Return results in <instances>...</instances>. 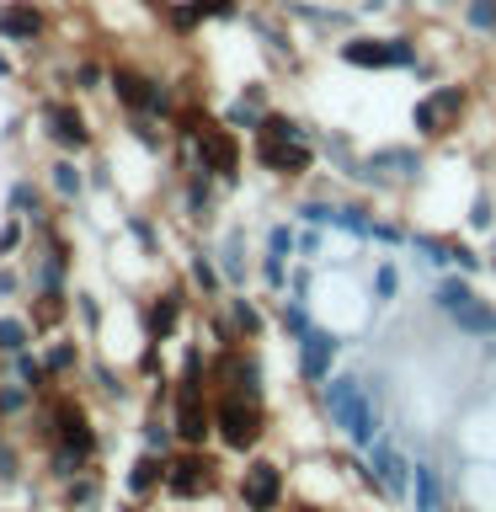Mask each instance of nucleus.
<instances>
[{
	"mask_svg": "<svg viewBox=\"0 0 496 512\" xmlns=\"http://www.w3.org/2000/svg\"><path fill=\"white\" fill-rule=\"evenodd\" d=\"M198 6H208V0H198Z\"/></svg>",
	"mask_w": 496,
	"mask_h": 512,
	"instance_id": "69168bd1",
	"label": "nucleus"
},
{
	"mask_svg": "<svg viewBox=\"0 0 496 512\" xmlns=\"http://www.w3.org/2000/svg\"><path fill=\"white\" fill-rule=\"evenodd\" d=\"M464 224H470L475 235H491V224H496V198H491V192H475V198H470V214H464Z\"/></svg>",
	"mask_w": 496,
	"mask_h": 512,
	"instance_id": "8fccbe9b",
	"label": "nucleus"
},
{
	"mask_svg": "<svg viewBox=\"0 0 496 512\" xmlns=\"http://www.w3.org/2000/svg\"><path fill=\"white\" fill-rule=\"evenodd\" d=\"M43 363H48V374H54V379L86 374V352H80L75 336H48V342H43Z\"/></svg>",
	"mask_w": 496,
	"mask_h": 512,
	"instance_id": "a878e982",
	"label": "nucleus"
},
{
	"mask_svg": "<svg viewBox=\"0 0 496 512\" xmlns=\"http://www.w3.org/2000/svg\"><path fill=\"white\" fill-rule=\"evenodd\" d=\"M491 272H496V246H491Z\"/></svg>",
	"mask_w": 496,
	"mask_h": 512,
	"instance_id": "e2e57ef3",
	"label": "nucleus"
},
{
	"mask_svg": "<svg viewBox=\"0 0 496 512\" xmlns=\"http://www.w3.org/2000/svg\"><path fill=\"white\" fill-rule=\"evenodd\" d=\"M262 6H278V0H262Z\"/></svg>",
	"mask_w": 496,
	"mask_h": 512,
	"instance_id": "0e129e2a",
	"label": "nucleus"
},
{
	"mask_svg": "<svg viewBox=\"0 0 496 512\" xmlns=\"http://www.w3.org/2000/svg\"><path fill=\"white\" fill-rule=\"evenodd\" d=\"M448 320H454V331H464V336L496 342V304H486V299H470L459 315H448Z\"/></svg>",
	"mask_w": 496,
	"mask_h": 512,
	"instance_id": "7c9ffc66",
	"label": "nucleus"
},
{
	"mask_svg": "<svg viewBox=\"0 0 496 512\" xmlns=\"http://www.w3.org/2000/svg\"><path fill=\"white\" fill-rule=\"evenodd\" d=\"M171 427H176V443L182 448H208L214 443V395H176Z\"/></svg>",
	"mask_w": 496,
	"mask_h": 512,
	"instance_id": "f8f14e48",
	"label": "nucleus"
},
{
	"mask_svg": "<svg viewBox=\"0 0 496 512\" xmlns=\"http://www.w3.org/2000/svg\"><path fill=\"white\" fill-rule=\"evenodd\" d=\"M368 464H374V475L384 480V496H390V502H406V496H411V475H416V459L406 454V448H395L390 438H379L374 448H368Z\"/></svg>",
	"mask_w": 496,
	"mask_h": 512,
	"instance_id": "2eb2a0df",
	"label": "nucleus"
},
{
	"mask_svg": "<svg viewBox=\"0 0 496 512\" xmlns=\"http://www.w3.org/2000/svg\"><path fill=\"white\" fill-rule=\"evenodd\" d=\"M43 187L54 192L59 203H80L86 187H91V176H86V166H80V155H59L54 166L43 171Z\"/></svg>",
	"mask_w": 496,
	"mask_h": 512,
	"instance_id": "aec40b11",
	"label": "nucleus"
},
{
	"mask_svg": "<svg viewBox=\"0 0 496 512\" xmlns=\"http://www.w3.org/2000/svg\"><path fill=\"white\" fill-rule=\"evenodd\" d=\"M192 166H203L208 176L224 182V192H235L240 176H246V144H240V128L214 118L198 139H192Z\"/></svg>",
	"mask_w": 496,
	"mask_h": 512,
	"instance_id": "20e7f679",
	"label": "nucleus"
},
{
	"mask_svg": "<svg viewBox=\"0 0 496 512\" xmlns=\"http://www.w3.org/2000/svg\"><path fill=\"white\" fill-rule=\"evenodd\" d=\"M368 166L384 171L395 187H411L427 176V155L416 150V144H384V150H368Z\"/></svg>",
	"mask_w": 496,
	"mask_h": 512,
	"instance_id": "a211bd4d",
	"label": "nucleus"
},
{
	"mask_svg": "<svg viewBox=\"0 0 496 512\" xmlns=\"http://www.w3.org/2000/svg\"><path fill=\"white\" fill-rule=\"evenodd\" d=\"M454 267H459V272H470V278H475V272L486 267V256H475V246H464V240H454Z\"/></svg>",
	"mask_w": 496,
	"mask_h": 512,
	"instance_id": "6e6d98bb",
	"label": "nucleus"
},
{
	"mask_svg": "<svg viewBox=\"0 0 496 512\" xmlns=\"http://www.w3.org/2000/svg\"><path fill=\"white\" fill-rule=\"evenodd\" d=\"M38 400H43V395H32L22 379L6 374V379H0V422H22V416L38 406Z\"/></svg>",
	"mask_w": 496,
	"mask_h": 512,
	"instance_id": "f704fd0d",
	"label": "nucleus"
},
{
	"mask_svg": "<svg viewBox=\"0 0 496 512\" xmlns=\"http://www.w3.org/2000/svg\"><path fill=\"white\" fill-rule=\"evenodd\" d=\"M16 480H22V443L0 422V486H16Z\"/></svg>",
	"mask_w": 496,
	"mask_h": 512,
	"instance_id": "37998d69",
	"label": "nucleus"
},
{
	"mask_svg": "<svg viewBox=\"0 0 496 512\" xmlns=\"http://www.w3.org/2000/svg\"><path fill=\"white\" fill-rule=\"evenodd\" d=\"M27 240H32L27 219H22V214H11L6 224H0V262H11V256H16V251L27 246Z\"/></svg>",
	"mask_w": 496,
	"mask_h": 512,
	"instance_id": "de8ad7c7",
	"label": "nucleus"
},
{
	"mask_svg": "<svg viewBox=\"0 0 496 512\" xmlns=\"http://www.w3.org/2000/svg\"><path fill=\"white\" fill-rule=\"evenodd\" d=\"M256 278H262L272 294H288V278H294V272H288V256L262 251V262H256Z\"/></svg>",
	"mask_w": 496,
	"mask_h": 512,
	"instance_id": "c03bdc74",
	"label": "nucleus"
},
{
	"mask_svg": "<svg viewBox=\"0 0 496 512\" xmlns=\"http://www.w3.org/2000/svg\"><path fill=\"white\" fill-rule=\"evenodd\" d=\"M278 331L288 336V342H299V336H310V331H315V310H310V299L288 294V299L278 304Z\"/></svg>",
	"mask_w": 496,
	"mask_h": 512,
	"instance_id": "72a5a7b5",
	"label": "nucleus"
},
{
	"mask_svg": "<svg viewBox=\"0 0 496 512\" xmlns=\"http://www.w3.org/2000/svg\"><path fill=\"white\" fill-rule=\"evenodd\" d=\"M219 486H224V475H219V459L208 448H176L166 459V491L160 496H171V502H203Z\"/></svg>",
	"mask_w": 496,
	"mask_h": 512,
	"instance_id": "39448f33",
	"label": "nucleus"
},
{
	"mask_svg": "<svg viewBox=\"0 0 496 512\" xmlns=\"http://www.w3.org/2000/svg\"><path fill=\"white\" fill-rule=\"evenodd\" d=\"M139 448H155V454H176V427H171V411H155L150 406V416L139 422Z\"/></svg>",
	"mask_w": 496,
	"mask_h": 512,
	"instance_id": "473e14b6",
	"label": "nucleus"
},
{
	"mask_svg": "<svg viewBox=\"0 0 496 512\" xmlns=\"http://www.w3.org/2000/svg\"><path fill=\"white\" fill-rule=\"evenodd\" d=\"M6 374L22 379L32 395H48V390H54V374H48L43 352H32V347H27V352H11V358H6Z\"/></svg>",
	"mask_w": 496,
	"mask_h": 512,
	"instance_id": "c85d7f7f",
	"label": "nucleus"
},
{
	"mask_svg": "<svg viewBox=\"0 0 496 512\" xmlns=\"http://www.w3.org/2000/svg\"><path fill=\"white\" fill-rule=\"evenodd\" d=\"M112 512H144V502H134V496H128V502H118Z\"/></svg>",
	"mask_w": 496,
	"mask_h": 512,
	"instance_id": "bf43d9fd",
	"label": "nucleus"
},
{
	"mask_svg": "<svg viewBox=\"0 0 496 512\" xmlns=\"http://www.w3.org/2000/svg\"><path fill=\"white\" fill-rule=\"evenodd\" d=\"M411 251L422 256L427 267H438V272L454 262V240H448V235H432V230H411Z\"/></svg>",
	"mask_w": 496,
	"mask_h": 512,
	"instance_id": "e433bc0d",
	"label": "nucleus"
},
{
	"mask_svg": "<svg viewBox=\"0 0 496 512\" xmlns=\"http://www.w3.org/2000/svg\"><path fill=\"white\" fill-rule=\"evenodd\" d=\"M235 496L246 512H283L288 507V470L283 459H262L251 454V464L235 475Z\"/></svg>",
	"mask_w": 496,
	"mask_h": 512,
	"instance_id": "0eeeda50",
	"label": "nucleus"
},
{
	"mask_svg": "<svg viewBox=\"0 0 496 512\" xmlns=\"http://www.w3.org/2000/svg\"><path fill=\"white\" fill-rule=\"evenodd\" d=\"M187 283H192V294H203L208 304L224 299V267H219V256L208 251V246H192L187 251Z\"/></svg>",
	"mask_w": 496,
	"mask_h": 512,
	"instance_id": "412c9836",
	"label": "nucleus"
},
{
	"mask_svg": "<svg viewBox=\"0 0 496 512\" xmlns=\"http://www.w3.org/2000/svg\"><path fill=\"white\" fill-rule=\"evenodd\" d=\"M427 96H432V107H438V118H443V134H454L475 107V91L464 86V80H443V86H432Z\"/></svg>",
	"mask_w": 496,
	"mask_h": 512,
	"instance_id": "5701e85b",
	"label": "nucleus"
},
{
	"mask_svg": "<svg viewBox=\"0 0 496 512\" xmlns=\"http://www.w3.org/2000/svg\"><path fill=\"white\" fill-rule=\"evenodd\" d=\"M251 160L267 176H278V182H304V176L320 166V144L315 139H267V134H256Z\"/></svg>",
	"mask_w": 496,
	"mask_h": 512,
	"instance_id": "6e6552de",
	"label": "nucleus"
},
{
	"mask_svg": "<svg viewBox=\"0 0 496 512\" xmlns=\"http://www.w3.org/2000/svg\"><path fill=\"white\" fill-rule=\"evenodd\" d=\"M278 11H283L294 27L336 32V38H347V32L358 27V11H347V6H320V0H278Z\"/></svg>",
	"mask_w": 496,
	"mask_h": 512,
	"instance_id": "dca6fc26",
	"label": "nucleus"
},
{
	"mask_svg": "<svg viewBox=\"0 0 496 512\" xmlns=\"http://www.w3.org/2000/svg\"><path fill=\"white\" fill-rule=\"evenodd\" d=\"M0 80H11V59H6V48H0Z\"/></svg>",
	"mask_w": 496,
	"mask_h": 512,
	"instance_id": "052dcab7",
	"label": "nucleus"
},
{
	"mask_svg": "<svg viewBox=\"0 0 496 512\" xmlns=\"http://www.w3.org/2000/svg\"><path fill=\"white\" fill-rule=\"evenodd\" d=\"M48 38V11L38 0H0V43L38 48Z\"/></svg>",
	"mask_w": 496,
	"mask_h": 512,
	"instance_id": "ddd939ff",
	"label": "nucleus"
},
{
	"mask_svg": "<svg viewBox=\"0 0 496 512\" xmlns=\"http://www.w3.org/2000/svg\"><path fill=\"white\" fill-rule=\"evenodd\" d=\"M219 304H224V315H230V326L240 331V342H262V336H267V310H262V304H256L251 294L230 288V294H224Z\"/></svg>",
	"mask_w": 496,
	"mask_h": 512,
	"instance_id": "4be33fe9",
	"label": "nucleus"
},
{
	"mask_svg": "<svg viewBox=\"0 0 496 512\" xmlns=\"http://www.w3.org/2000/svg\"><path fill=\"white\" fill-rule=\"evenodd\" d=\"M214 256H219V267H224V283H230V288H240V283L251 278V256H246V230H240V224H230V230L219 235Z\"/></svg>",
	"mask_w": 496,
	"mask_h": 512,
	"instance_id": "b1692460",
	"label": "nucleus"
},
{
	"mask_svg": "<svg viewBox=\"0 0 496 512\" xmlns=\"http://www.w3.org/2000/svg\"><path fill=\"white\" fill-rule=\"evenodd\" d=\"M38 123H43V139L54 144L59 155L96 150V128H91V118L70 102V96H48V102H38Z\"/></svg>",
	"mask_w": 496,
	"mask_h": 512,
	"instance_id": "423d86ee",
	"label": "nucleus"
},
{
	"mask_svg": "<svg viewBox=\"0 0 496 512\" xmlns=\"http://www.w3.org/2000/svg\"><path fill=\"white\" fill-rule=\"evenodd\" d=\"M432 310H438V315H459L464 310V304H470V299H480L475 294V283H470V272H438V283H432Z\"/></svg>",
	"mask_w": 496,
	"mask_h": 512,
	"instance_id": "393cba45",
	"label": "nucleus"
},
{
	"mask_svg": "<svg viewBox=\"0 0 496 512\" xmlns=\"http://www.w3.org/2000/svg\"><path fill=\"white\" fill-rule=\"evenodd\" d=\"M411 128H416V139H422V144H432V139H448V134H443L438 107H432V96H416V107H411Z\"/></svg>",
	"mask_w": 496,
	"mask_h": 512,
	"instance_id": "79ce46f5",
	"label": "nucleus"
},
{
	"mask_svg": "<svg viewBox=\"0 0 496 512\" xmlns=\"http://www.w3.org/2000/svg\"><path fill=\"white\" fill-rule=\"evenodd\" d=\"M160 22H166V32H171V38H198L208 16H203V6H198V0H166V11H160Z\"/></svg>",
	"mask_w": 496,
	"mask_h": 512,
	"instance_id": "2f4dec72",
	"label": "nucleus"
},
{
	"mask_svg": "<svg viewBox=\"0 0 496 512\" xmlns=\"http://www.w3.org/2000/svg\"><path fill=\"white\" fill-rule=\"evenodd\" d=\"M272 432V416H267V400H251V395H230L219 390L214 395V443L224 454H256Z\"/></svg>",
	"mask_w": 496,
	"mask_h": 512,
	"instance_id": "7ed1b4c3",
	"label": "nucleus"
},
{
	"mask_svg": "<svg viewBox=\"0 0 496 512\" xmlns=\"http://www.w3.org/2000/svg\"><path fill=\"white\" fill-rule=\"evenodd\" d=\"M38 326H32L27 315H0V358H11V352H27Z\"/></svg>",
	"mask_w": 496,
	"mask_h": 512,
	"instance_id": "4c0bfd02",
	"label": "nucleus"
},
{
	"mask_svg": "<svg viewBox=\"0 0 496 512\" xmlns=\"http://www.w3.org/2000/svg\"><path fill=\"white\" fill-rule=\"evenodd\" d=\"M331 230H342L352 240H368V230H374V208L368 203H336V224Z\"/></svg>",
	"mask_w": 496,
	"mask_h": 512,
	"instance_id": "58836bf2",
	"label": "nucleus"
},
{
	"mask_svg": "<svg viewBox=\"0 0 496 512\" xmlns=\"http://www.w3.org/2000/svg\"><path fill=\"white\" fill-rule=\"evenodd\" d=\"M86 379H91V390L102 395L107 406H128V400H134V384H128V379H123L112 363H102V358L86 363Z\"/></svg>",
	"mask_w": 496,
	"mask_h": 512,
	"instance_id": "c756f323",
	"label": "nucleus"
},
{
	"mask_svg": "<svg viewBox=\"0 0 496 512\" xmlns=\"http://www.w3.org/2000/svg\"><path fill=\"white\" fill-rule=\"evenodd\" d=\"M22 288H27L22 272H16V267H0V299H16Z\"/></svg>",
	"mask_w": 496,
	"mask_h": 512,
	"instance_id": "4d7b16f0",
	"label": "nucleus"
},
{
	"mask_svg": "<svg viewBox=\"0 0 496 512\" xmlns=\"http://www.w3.org/2000/svg\"><path fill=\"white\" fill-rule=\"evenodd\" d=\"M363 6H390V0H363Z\"/></svg>",
	"mask_w": 496,
	"mask_h": 512,
	"instance_id": "680f3d73",
	"label": "nucleus"
},
{
	"mask_svg": "<svg viewBox=\"0 0 496 512\" xmlns=\"http://www.w3.org/2000/svg\"><path fill=\"white\" fill-rule=\"evenodd\" d=\"M400 288H406L400 267H395V262H379V272H374V304H395Z\"/></svg>",
	"mask_w": 496,
	"mask_h": 512,
	"instance_id": "09e8293b",
	"label": "nucleus"
},
{
	"mask_svg": "<svg viewBox=\"0 0 496 512\" xmlns=\"http://www.w3.org/2000/svg\"><path fill=\"white\" fill-rule=\"evenodd\" d=\"M459 22H464V32L470 38H496V0H464L459 6Z\"/></svg>",
	"mask_w": 496,
	"mask_h": 512,
	"instance_id": "c9c22d12",
	"label": "nucleus"
},
{
	"mask_svg": "<svg viewBox=\"0 0 496 512\" xmlns=\"http://www.w3.org/2000/svg\"><path fill=\"white\" fill-rule=\"evenodd\" d=\"M59 507L64 512H96V507H102V475L80 470L75 480H64V486H59Z\"/></svg>",
	"mask_w": 496,
	"mask_h": 512,
	"instance_id": "bb28decb",
	"label": "nucleus"
},
{
	"mask_svg": "<svg viewBox=\"0 0 496 512\" xmlns=\"http://www.w3.org/2000/svg\"><path fill=\"white\" fill-rule=\"evenodd\" d=\"M64 315H70V294H32V326L38 331H54Z\"/></svg>",
	"mask_w": 496,
	"mask_h": 512,
	"instance_id": "a19ab883",
	"label": "nucleus"
},
{
	"mask_svg": "<svg viewBox=\"0 0 496 512\" xmlns=\"http://www.w3.org/2000/svg\"><path fill=\"white\" fill-rule=\"evenodd\" d=\"M411 507L416 512H448L443 507V470L427 459H416V475H411Z\"/></svg>",
	"mask_w": 496,
	"mask_h": 512,
	"instance_id": "cd10ccee",
	"label": "nucleus"
},
{
	"mask_svg": "<svg viewBox=\"0 0 496 512\" xmlns=\"http://www.w3.org/2000/svg\"><path fill=\"white\" fill-rule=\"evenodd\" d=\"M294 246H299V230L294 224H267V251H278V256H294Z\"/></svg>",
	"mask_w": 496,
	"mask_h": 512,
	"instance_id": "864d4df0",
	"label": "nucleus"
},
{
	"mask_svg": "<svg viewBox=\"0 0 496 512\" xmlns=\"http://www.w3.org/2000/svg\"><path fill=\"white\" fill-rule=\"evenodd\" d=\"M336 59L363 75H390V70H416L422 64V43H416V32H358L352 27L347 38H336Z\"/></svg>",
	"mask_w": 496,
	"mask_h": 512,
	"instance_id": "f03ea898",
	"label": "nucleus"
},
{
	"mask_svg": "<svg viewBox=\"0 0 496 512\" xmlns=\"http://www.w3.org/2000/svg\"><path fill=\"white\" fill-rule=\"evenodd\" d=\"M123 230L139 240V251H144V256H160V230H155V219H150V214H123Z\"/></svg>",
	"mask_w": 496,
	"mask_h": 512,
	"instance_id": "49530a36",
	"label": "nucleus"
},
{
	"mask_svg": "<svg viewBox=\"0 0 496 512\" xmlns=\"http://www.w3.org/2000/svg\"><path fill=\"white\" fill-rule=\"evenodd\" d=\"M294 347H299V384H315V390H320V384L336 374V352H342L347 342H342L336 331L315 326L310 336H299Z\"/></svg>",
	"mask_w": 496,
	"mask_h": 512,
	"instance_id": "4468645a",
	"label": "nucleus"
},
{
	"mask_svg": "<svg viewBox=\"0 0 496 512\" xmlns=\"http://www.w3.org/2000/svg\"><path fill=\"white\" fill-rule=\"evenodd\" d=\"M320 251H326V230H315V224H304V230H299V246H294V256H304V262H315Z\"/></svg>",
	"mask_w": 496,
	"mask_h": 512,
	"instance_id": "5fc2aeb1",
	"label": "nucleus"
},
{
	"mask_svg": "<svg viewBox=\"0 0 496 512\" xmlns=\"http://www.w3.org/2000/svg\"><path fill=\"white\" fill-rule=\"evenodd\" d=\"M368 240H379V246H411V230L400 219H379L374 214V230H368Z\"/></svg>",
	"mask_w": 496,
	"mask_h": 512,
	"instance_id": "603ef678",
	"label": "nucleus"
},
{
	"mask_svg": "<svg viewBox=\"0 0 496 512\" xmlns=\"http://www.w3.org/2000/svg\"><path fill=\"white\" fill-rule=\"evenodd\" d=\"M294 219L299 224H315V230H331V224H336V203L331 198H299L294 203Z\"/></svg>",
	"mask_w": 496,
	"mask_h": 512,
	"instance_id": "a18cd8bd",
	"label": "nucleus"
},
{
	"mask_svg": "<svg viewBox=\"0 0 496 512\" xmlns=\"http://www.w3.org/2000/svg\"><path fill=\"white\" fill-rule=\"evenodd\" d=\"M219 192H224V182H219V176H208L203 166H187L182 171L176 208H182V219L192 224V230H208V224L219 219Z\"/></svg>",
	"mask_w": 496,
	"mask_h": 512,
	"instance_id": "9b49d317",
	"label": "nucleus"
},
{
	"mask_svg": "<svg viewBox=\"0 0 496 512\" xmlns=\"http://www.w3.org/2000/svg\"><path fill=\"white\" fill-rule=\"evenodd\" d=\"M214 395L230 390V395H251V400H267V363L256 347H230V352H214Z\"/></svg>",
	"mask_w": 496,
	"mask_h": 512,
	"instance_id": "1a4fd4ad",
	"label": "nucleus"
},
{
	"mask_svg": "<svg viewBox=\"0 0 496 512\" xmlns=\"http://www.w3.org/2000/svg\"><path fill=\"white\" fill-rule=\"evenodd\" d=\"M187 299H192V283H171V288H160V294H150L139 304V326H144V342H155V347H166L176 331H182V320H187Z\"/></svg>",
	"mask_w": 496,
	"mask_h": 512,
	"instance_id": "9d476101",
	"label": "nucleus"
},
{
	"mask_svg": "<svg viewBox=\"0 0 496 512\" xmlns=\"http://www.w3.org/2000/svg\"><path fill=\"white\" fill-rule=\"evenodd\" d=\"M70 86H75V91H102V86H107V64H96V59H75Z\"/></svg>",
	"mask_w": 496,
	"mask_h": 512,
	"instance_id": "3c124183",
	"label": "nucleus"
},
{
	"mask_svg": "<svg viewBox=\"0 0 496 512\" xmlns=\"http://www.w3.org/2000/svg\"><path fill=\"white\" fill-rule=\"evenodd\" d=\"M70 315L80 320V331H86V336H96V331H102V320H107L102 299H96L91 288H75V294H70Z\"/></svg>",
	"mask_w": 496,
	"mask_h": 512,
	"instance_id": "ea45409f",
	"label": "nucleus"
},
{
	"mask_svg": "<svg viewBox=\"0 0 496 512\" xmlns=\"http://www.w3.org/2000/svg\"><path fill=\"white\" fill-rule=\"evenodd\" d=\"M320 411H326V422L336 427V438H342L352 454H368V448L384 438V406H379V395L368 390L363 374H331L320 384Z\"/></svg>",
	"mask_w": 496,
	"mask_h": 512,
	"instance_id": "f257e3e1",
	"label": "nucleus"
},
{
	"mask_svg": "<svg viewBox=\"0 0 496 512\" xmlns=\"http://www.w3.org/2000/svg\"><path fill=\"white\" fill-rule=\"evenodd\" d=\"M267 112H272V86H267V80H246V86H240L230 102H224L219 118L230 123V128H240V134H256Z\"/></svg>",
	"mask_w": 496,
	"mask_h": 512,
	"instance_id": "f3484780",
	"label": "nucleus"
},
{
	"mask_svg": "<svg viewBox=\"0 0 496 512\" xmlns=\"http://www.w3.org/2000/svg\"><path fill=\"white\" fill-rule=\"evenodd\" d=\"M166 459L171 454H155V448H139L134 464L123 470V491L134 496V502H150V496L166 491Z\"/></svg>",
	"mask_w": 496,
	"mask_h": 512,
	"instance_id": "6ab92c4d",
	"label": "nucleus"
},
{
	"mask_svg": "<svg viewBox=\"0 0 496 512\" xmlns=\"http://www.w3.org/2000/svg\"><path fill=\"white\" fill-rule=\"evenodd\" d=\"M134 6H144V11H155V16H160V11H166V0H134Z\"/></svg>",
	"mask_w": 496,
	"mask_h": 512,
	"instance_id": "13d9d810",
	"label": "nucleus"
}]
</instances>
